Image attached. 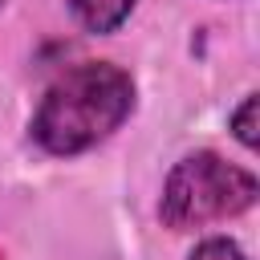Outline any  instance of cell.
Returning a JSON list of instances; mask_svg holds the SVG:
<instances>
[{
  "label": "cell",
  "instance_id": "1",
  "mask_svg": "<svg viewBox=\"0 0 260 260\" xmlns=\"http://www.w3.org/2000/svg\"><path fill=\"white\" fill-rule=\"evenodd\" d=\"M134 110V77L110 61L65 69L41 98L28 130L45 154L69 158L106 142Z\"/></svg>",
  "mask_w": 260,
  "mask_h": 260
},
{
  "label": "cell",
  "instance_id": "2",
  "mask_svg": "<svg viewBox=\"0 0 260 260\" xmlns=\"http://www.w3.org/2000/svg\"><path fill=\"white\" fill-rule=\"evenodd\" d=\"M256 175L223 162L215 150H195L183 154L167 183H162V203L158 215L171 232H195L215 219H232L256 203Z\"/></svg>",
  "mask_w": 260,
  "mask_h": 260
},
{
  "label": "cell",
  "instance_id": "5",
  "mask_svg": "<svg viewBox=\"0 0 260 260\" xmlns=\"http://www.w3.org/2000/svg\"><path fill=\"white\" fill-rule=\"evenodd\" d=\"M191 260H244V252H240V244H236V240L211 236V240H203V244L191 252Z\"/></svg>",
  "mask_w": 260,
  "mask_h": 260
},
{
  "label": "cell",
  "instance_id": "3",
  "mask_svg": "<svg viewBox=\"0 0 260 260\" xmlns=\"http://www.w3.org/2000/svg\"><path fill=\"white\" fill-rule=\"evenodd\" d=\"M134 4L138 0H69V12L89 32H114V28L126 24V16L134 12Z\"/></svg>",
  "mask_w": 260,
  "mask_h": 260
},
{
  "label": "cell",
  "instance_id": "4",
  "mask_svg": "<svg viewBox=\"0 0 260 260\" xmlns=\"http://www.w3.org/2000/svg\"><path fill=\"white\" fill-rule=\"evenodd\" d=\"M232 130H236V138L252 150L256 146V93H248L244 102H240V110L232 114Z\"/></svg>",
  "mask_w": 260,
  "mask_h": 260
},
{
  "label": "cell",
  "instance_id": "6",
  "mask_svg": "<svg viewBox=\"0 0 260 260\" xmlns=\"http://www.w3.org/2000/svg\"><path fill=\"white\" fill-rule=\"evenodd\" d=\"M4 4H8V0H0V8H4Z\"/></svg>",
  "mask_w": 260,
  "mask_h": 260
}]
</instances>
